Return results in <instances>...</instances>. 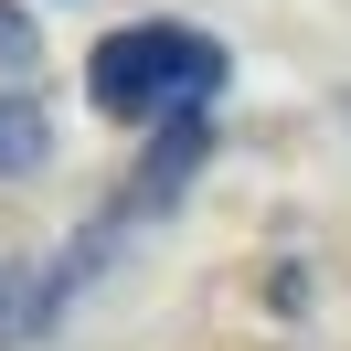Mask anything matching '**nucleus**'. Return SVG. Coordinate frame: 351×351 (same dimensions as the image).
I'll use <instances>...</instances> for the list:
<instances>
[{"instance_id": "obj_1", "label": "nucleus", "mask_w": 351, "mask_h": 351, "mask_svg": "<svg viewBox=\"0 0 351 351\" xmlns=\"http://www.w3.org/2000/svg\"><path fill=\"white\" fill-rule=\"evenodd\" d=\"M86 96L117 128H149V117H202L223 96V43L181 22H128L86 53Z\"/></svg>"}, {"instance_id": "obj_2", "label": "nucleus", "mask_w": 351, "mask_h": 351, "mask_svg": "<svg viewBox=\"0 0 351 351\" xmlns=\"http://www.w3.org/2000/svg\"><path fill=\"white\" fill-rule=\"evenodd\" d=\"M43 160H53V117H43V96L0 86V181H11V171H43Z\"/></svg>"}, {"instance_id": "obj_3", "label": "nucleus", "mask_w": 351, "mask_h": 351, "mask_svg": "<svg viewBox=\"0 0 351 351\" xmlns=\"http://www.w3.org/2000/svg\"><path fill=\"white\" fill-rule=\"evenodd\" d=\"M0 64H11V75H32V22L11 11V0H0Z\"/></svg>"}, {"instance_id": "obj_4", "label": "nucleus", "mask_w": 351, "mask_h": 351, "mask_svg": "<svg viewBox=\"0 0 351 351\" xmlns=\"http://www.w3.org/2000/svg\"><path fill=\"white\" fill-rule=\"evenodd\" d=\"M0 341H11V277H0Z\"/></svg>"}]
</instances>
